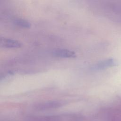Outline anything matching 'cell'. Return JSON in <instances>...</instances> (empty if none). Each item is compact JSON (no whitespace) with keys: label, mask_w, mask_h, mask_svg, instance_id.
<instances>
[{"label":"cell","mask_w":121,"mask_h":121,"mask_svg":"<svg viewBox=\"0 0 121 121\" xmlns=\"http://www.w3.org/2000/svg\"><path fill=\"white\" fill-rule=\"evenodd\" d=\"M0 45L1 47L7 48H17L21 47V43L18 41L12 39L1 38Z\"/></svg>","instance_id":"cell-1"},{"label":"cell","mask_w":121,"mask_h":121,"mask_svg":"<svg viewBox=\"0 0 121 121\" xmlns=\"http://www.w3.org/2000/svg\"><path fill=\"white\" fill-rule=\"evenodd\" d=\"M62 104L61 102L58 101L48 102L38 104L36 106V108L39 110H48L59 107L61 106Z\"/></svg>","instance_id":"cell-2"},{"label":"cell","mask_w":121,"mask_h":121,"mask_svg":"<svg viewBox=\"0 0 121 121\" xmlns=\"http://www.w3.org/2000/svg\"><path fill=\"white\" fill-rule=\"evenodd\" d=\"M52 54L55 56L61 58H75L76 53L71 51L65 49L55 50L52 52Z\"/></svg>","instance_id":"cell-3"},{"label":"cell","mask_w":121,"mask_h":121,"mask_svg":"<svg viewBox=\"0 0 121 121\" xmlns=\"http://www.w3.org/2000/svg\"><path fill=\"white\" fill-rule=\"evenodd\" d=\"M113 63L112 60H107L103 61L98 62V63L94 65L92 69L94 70H98L103 69L104 68L111 66Z\"/></svg>","instance_id":"cell-4"},{"label":"cell","mask_w":121,"mask_h":121,"mask_svg":"<svg viewBox=\"0 0 121 121\" xmlns=\"http://www.w3.org/2000/svg\"><path fill=\"white\" fill-rule=\"evenodd\" d=\"M14 23L15 24L18 26H20L22 27L25 28H30L31 27V24L27 20L20 19V18H17L14 20Z\"/></svg>","instance_id":"cell-5"}]
</instances>
